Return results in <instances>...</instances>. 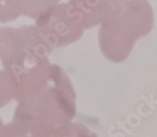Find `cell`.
Instances as JSON below:
<instances>
[{
	"mask_svg": "<svg viewBox=\"0 0 157 137\" xmlns=\"http://www.w3.org/2000/svg\"><path fill=\"white\" fill-rule=\"evenodd\" d=\"M152 27L153 13L148 0H128L112 5L99 31L104 56L116 63L125 60L136 40L148 35Z\"/></svg>",
	"mask_w": 157,
	"mask_h": 137,
	"instance_id": "cell-1",
	"label": "cell"
},
{
	"mask_svg": "<svg viewBox=\"0 0 157 137\" xmlns=\"http://www.w3.org/2000/svg\"><path fill=\"white\" fill-rule=\"evenodd\" d=\"M37 29L56 46H63L79 39L83 28L70 13L67 4H58L37 18Z\"/></svg>",
	"mask_w": 157,
	"mask_h": 137,
	"instance_id": "cell-2",
	"label": "cell"
},
{
	"mask_svg": "<svg viewBox=\"0 0 157 137\" xmlns=\"http://www.w3.org/2000/svg\"><path fill=\"white\" fill-rule=\"evenodd\" d=\"M67 7L83 29L102 24L112 10L108 0H69Z\"/></svg>",
	"mask_w": 157,
	"mask_h": 137,
	"instance_id": "cell-3",
	"label": "cell"
},
{
	"mask_svg": "<svg viewBox=\"0 0 157 137\" xmlns=\"http://www.w3.org/2000/svg\"><path fill=\"white\" fill-rule=\"evenodd\" d=\"M23 14L38 18L50 8L59 4V0H22Z\"/></svg>",
	"mask_w": 157,
	"mask_h": 137,
	"instance_id": "cell-4",
	"label": "cell"
},
{
	"mask_svg": "<svg viewBox=\"0 0 157 137\" xmlns=\"http://www.w3.org/2000/svg\"><path fill=\"white\" fill-rule=\"evenodd\" d=\"M23 13L22 0H0V22L6 23L18 18Z\"/></svg>",
	"mask_w": 157,
	"mask_h": 137,
	"instance_id": "cell-5",
	"label": "cell"
},
{
	"mask_svg": "<svg viewBox=\"0 0 157 137\" xmlns=\"http://www.w3.org/2000/svg\"><path fill=\"white\" fill-rule=\"evenodd\" d=\"M108 1L112 4V5H115L117 3H120V2H123V1H128V0H108Z\"/></svg>",
	"mask_w": 157,
	"mask_h": 137,
	"instance_id": "cell-6",
	"label": "cell"
}]
</instances>
